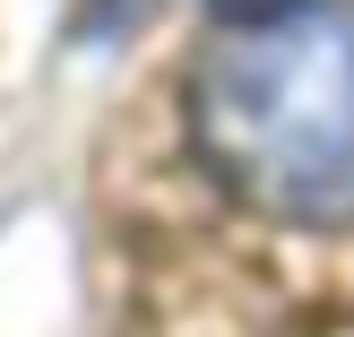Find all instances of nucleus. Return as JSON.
Returning <instances> with one entry per match:
<instances>
[{
  "label": "nucleus",
  "instance_id": "obj_1",
  "mask_svg": "<svg viewBox=\"0 0 354 337\" xmlns=\"http://www.w3.org/2000/svg\"><path fill=\"white\" fill-rule=\"evenodd\" d=\"M190 147L277 225H354V9L234 26L190 69Z\"/></svg>",
  "mask_w": 354,
  "mask_h": 337
},
{
  "label": "nucleus",
  "instance_id": "obj_2",
  "mask_svg": "<svg viewBox=\"0 0 354 337\" xmlns=\"http://www.w3.org/2000/svg\"><path fill=\"white\" fill-rule=\"evenodd\" d=\"M207 9H216L225 26H268V17H294V9H311V0H207Z\"/></svg>",
  "mask_w": 354,
  "mask_h": 337
}]
</instances>
